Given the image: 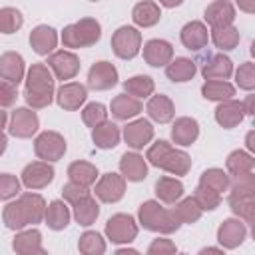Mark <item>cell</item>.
Segmentation results:
<instances>
[{
	"instance_id": "6da1fadb",
	"label": "cell",
	"mask_w": 255,
	"mask_h": 255,
	"mask_svg": "<svg viewBox=\"0 0 255 255\" xmlns=\"http://www.w3.org/2000/svg\"><path fill=\"white\" fill-rule=\"evenodd\" d=\"M46 201L38 193H22L16 201L8 203L2 211L4 225L12 231H24L28 225H36L46 219Z\"/></svg>"
},
{
	"instance_id": "7a4b0ae2",
	"label": "cell",
	"mask_w": 255,
	"mask_h": 255,
	"mask_svg": "<svg viewBox=\"0 0 255 255\" xmlns=\"http://www.w3.org/2000/svg\"><path fill=\"white\" fill-rule=\"evenodd\" d=\"M24 100L32 110H42L54 100V76L46 64H32L26 74Z\"/></svg>"
},
{
	"instance_id": "3957f363",
	"label": "cell",
	"mask_w": 255,
	"mask_h": 255,
	"mask_svg": "<svg viewBox=\"0 0 255 255\" xmlns=\"http://www.w3.org/2000/svg\"><path fill=\"white\" fill-rule=\"evenodd\" d=\"M145 159L151 165H155V167H159L171 175H185L191 169V157L185 151L171 147L163 139H157L155 143H151L147 147Z\"/></svg>"
},
{
	"instance_id": "277c9868",
	"label": "cell",
	"mask_w": 255,
	"mask_h": 255,
	"mask_svg": "<svg viewBox=\"0 0 255 255\" xmlns=\"http://www.w3.org/2000/svg\"><path fill=\"white\" fill-rule=\"evenodd\" d=\"M137 219H139V225L143 229L153 231V233H163V235L175 233L179 229V225H181L179 219L175 217L173 209L163 207L155 199H147V201H143L139 205Z\"/></svg>"
},
{
	"instance_id": "5b68a950",
	"label": "cell",
	"mask_w": 255,
	"mask_h": 255,
	"mask_svg": "<svg viewBox=\"0 0 255 255\" xmlns=\"http://www.w3.org/2000/svg\"><path fill=\"white\" fill-rule=\"evenodd\" d=\"M102 38V26L96 18H82L74 24H68L62 32V44L66 48H88Z\"/></svg>"
},
{
	"instance_id": "8992f818",
	"label": "cell",
	"mask_w": 255,
	"mask_h": 255,
	"mask_svg": "<svg viewBox=\"0 0 255 255\" xmlns=\"http://www.w3.org/2000/svg\"><path fill=\"white\" fill-rule=\"evenodd\" d=\"M141 48V34L133 26H120L112 34V50L122 60H131Z\"/></svg>"
},
{
	"instance_id": "52a82bcc",
	"label": "cell",
	"mask_w": 255,
	"mask_h": 255,
	"mask_svg": "<svg viewBox=\"0 0 255 255\" xmlns=\"http://www.w3.org/2000/svg\"><path fill=\"white\" fill-rule=\"evenodd\" d=\"M34 151H36V155H38L42 161H48V163L58 161V159H62L64 153H66V139H64V135L58 133V131H52V129L42 131V133L34 139Z\"/></svg>"
},
{
	"instance_id": "ba28073f",
	"label": "cell",
	"mask_w": 255,
	"mask_h": 255,
	"mask_svg": "<svg viewBox=\"0 0 255 255\" xmlns=\"http://www.w3.org/2000/svg\"><path fill=\"white\" fill-rule=\"evenodd\" d=\"M137 231V223L129 213H116L106 223V235L112 243H131Z\"/></svg>"
},
{
	"instance_id": "9c48e42d",
	"label": "cell",
	"mask_w": 255,
	"mask_h": 255,
	"mask_svg": "<svg viewBox=\"0 0 255 255\" xmlns=\"http://www.w3.org/2000/svg\"><path fill=\"white\" fill-rule=\"evenodd\" d=\"M38 128H40V120H38L34 110H30V108H16L10 114L8 131L14 137H20V139L32 137L38 131Z\"/></svg>"
},
{
	"instance_id": "30bf717a",
	"label": "cell",
	"mask_w": 255,
	"mask_h": 255,
	"mask_svg": "<svg viewBox=\"0 0 255 255\" xmlns=\"http://www.w3.org/2000/svg\"><path fill=\"white\" fill-rule=\"evenodd\" d=\"M96 197L104 203H116L126 193V177L120 173H104L96 183Z\"/></svg>"
},
{
	"instance_id": "8fae6325",
	"label": "cell",
	"mask_w": 255,
	"mask_h": 255,
	"mask_svg": "<svg viewBox=\"0 0 255 255\" xmlns=\"http://www.w3.org/2000/svg\"><path fill=\"white\" fill-rule=\"evenodd\" d=\"M48 68L58 80H72L80 72V58L70 50H58L48 56Z\"/></svg>"
},
{
	"instance_id": "7c38bea8",
	"label": "cell",
	"mask_w": 255,
	"mask_h": 255,
	"mask_svg": "<svg viewBox=\"0 0 255 255\" xmlns=\"http://www.w3.org/2000/svg\"><path fill=\"white\" fill-rule=\"evenodd\" d=\"M118 84V70L112 62L100 60L96 64H92L90 72H88V86L96 92H104L110 90Z\"/></svg>"
},
{
	"instance_id": "4fadbf2b",
	"label": "cell",
	"mask_w": 255,
	"mask_h": 255,
	"mask_svg": "<svg viewBox=\"0 0 255 255\" xmlns=\"http://www.w3.org/2000/svg\"><path fill=\"white\" fill-rule=\"evenodd\" d=\"M54 179V167L48 161H32L22 169V183L28 189H42Z\"/></svg>"
},
{
	"instance_id": "5bb4252c",
	"label": "cell",
	"mask_w": 255,
	"mask_h": 255,
	"mask_svg": "<svg viewBox=\"0 0 255 255\" xmlns=\"http://www.w3.org/2000/svg\"><path fill=\"white\" fill-rule=\"evenodd\" d=\"M245 235H247L245 223H241V219L235 217L225 219L217 227V241L223 249H237L245 241Z\"/></svg>"
},
{
	"instance_id": "9a60e30c",
	"label": "cell",
	"mask_w": 255,
	"mask_h": 255,
	"mask_svg": "<svg viewBox=\"0 0 255 255\" xmlns=\"http://www.w3.org/2000/svg\"><path fill=\"white\" fill-rule=\"evenodd\" d=\"M143 60H145V64H149L153 68H161V66L167 68L173 62V48L169 42L159 40V38L147 40L143 44Z\"/></svg>"
},
{
	"instance_id": "2e32d148",
	"label": "cell",
	"mask_w": 255,
	"mask_h": 255,
	"mask_svg": "<svg viewBox=\"0 0 255 255\" xmlns=\"http://www.w3.org/2000/svg\"><path fill=\"white\" fill-rule=\"evenodd\" d=\"M88 98V92H86V86L80 84V82H68V84H62L56 92V102L62 110H68V112H76L80 110V106L86 102Z\"/></svg>"
},
{
	"instance_id": "e0dca14e",
	"label": "cell",
	"mask_w": 255,
	"mask_h": 255,
	"mask_svg": "<svg viewBox=\"0 0 255 255\" xmlns=\"http://www.w3.org/2000/svg\"><path fill=\"white\" fill-rule=\"evenodd\" d=\"M124 139L129 147L141 149L143 145H147L153 139V126L143 118L133 120L124 128Z\"/></svg>"
},
{
	"instance_id": "ac0fdd59",
	"label": "cell",
	"mask_w": 255,
	"mask_h": 255,
	"mask_svg": "<svg viewBox=\"0 0 255 255\" xmlns=\"http://www.w3.org/2000/svg\"><path fill=\"white\" fill-rule=\"evenodd\" d=\"M235 20V4L229 0H215L205 8V22L213 28H223V26H233Z\"/></svg>"
},
{
	"instance_id": "d6986e66",
	"label": "cell",
	"mask_w": 255,
	"mask_h": 255,
	"mask_svg": "<svg viewBox=\"0 0 255 255\" xmlns=\"http://www.w3.org/2000/svg\"><path fill=\"white\" fill-rule=\"evenodd\" d=\"M24 74H26V64L18 52H4L0 56V76L4 82L18 86L24 80Z\"/></svg>"
},
{
	"instance_id": "ffe728a7",
	"label": "cell",
	"mask_w": 255,
	"mask_h": 255,
	"mask_svg": "<svg viewBox=\"0 0 255 255\" xmlns=\"http://www.w3.org/2000/svg\"><path fill=\"white\" fill-rule=\"evenodd\" d=\"M56 44H58V32L52 26L40 24L30 32V46L40 56H48V54L52 56Z\"/></svg>"
},
{
	"instance_id": "44dd1931",
	"label": "cell",
	"mask_w": 255,
	"mask_h": 255,
	"mask_svg": "<svg viewBox=\"0 0 255 255\" xmlns=\"http://www.w3.org/2000/svg\"><path fill=\"white\" fill-rule=\"evenodd\" d=\"M201 74L207 82H227V78L233 74V62L223 54H215L205 60Z\"/></svg>"
},
{
	"instance_id": "7402d4cb",
	"label": "cell",
	"mask_w": 255,
	"mask_h": 255,
	"mask_svg": "<svg viewBox=\"0 0 255 255\" xmlns=\"http://www.w3.org/2000/svg\"><path fill=\"white\" fill-rule=\"evenodd\" d=\"M181 44L187 48V50H193V52H199L201 48L207 46V40H209V32H207V26L199 20H191L187 22L183 28H181Z\"/></svg>"
},
{
	"instance_id": "603a6c76",
	"label": "cell",
	"mask_w": 255,
	"mask_h": 255,
	"mask_svg": "<svg viewBox=\"0 0 255 255\" xmlns=\"http://www.w3.org/2000/svg\"><path fill=\"white\" fill-rule=\"evenodd\" d=\"M245 118V108H243V102H237V100H227V102H221L217 108H215V122L225 128V129H231L235 126H239Z\"/></svg>"
},
{
	"instance_id": "cb8c5ba5",
	"label": "cell",
	"mask_w": 255,
	"mask_h": 255,
	"mask_svg": "<svg viewBox=\"0 0 255 255\" xmlns=\"http://www.w3.org/2000/svg\"><path fill=\"white\" fill-rule=\"evenodd\" d=\"M120 171L128 181H143L147 177V163L135 151H126L120 157Z\"/></svg>"
},
{
	"instance_id": "d4e9b609",
	"label": "cell",
	"mask_w": 255,
	"mask_h": 255,
	"mask_svg": "<svg viewBox=\"0 0 255 255\" xmlns=\"http://www.w3.org/2000/svg\"><path fill=\"white\" fill-rule=\"evenodd\" d=\"M197 137H199V124H197V120L183 116V118H177V120L173 122V126H171V139H173L177 145L187 147V145H191Z\"/></svg>"
},
{
	"instance_id": "484cf974",
	"label": "cell",
	"mask_w": 255,
	"mask_h": 255,
	"mask_svg": "<svg viewBox=\"0 0 255 255\" xmlns=\"http://www.w3.org/2000/svg\"><path fill=\"white\" fill-rule=\"evenodd\" d=\"M145 112H147L149 120H153L157 124H167L175 116V106H173V102L167 96L157 94V96L149 98V102L145 106Z\"/></svg>"
},
{
	"instance_id": "4316f807",
	"label": "cell",
	"mask_w": 255,
	"mask_h": 255,
	"mask_svg": "<svg viewBox=\"0 0 255 255\" xmlns=\"http://www.w3.org/2000/svg\"><path fill=\"white\" fill-rule=\"evenodd\" d=\"M141 110H143L141 102H139L137 98H133V96H128V94L116 96V98L112 100V104H110L112 116H114L116 120H126V122L131 120V118H135Z\"/></svg>"
},
{
	"instance_id": "83f0119b",
	"label": "cell",
	"mask_w": 255,
	"mask_h": 255,
	"mask_svg": "<svg viewBox=\"0 0 255 255\" xmlns=\"http://www.w3.org/2000/svg\"><path fill=\"white\" fill-rule=\"evenodd\" d=\"M68 177H70V181H74L82 187H90V185L98 183L96 181L98 179V167L90 161L78 159V161H72L68 165Z\"/></svg>"
},
{
	"instance_id": "f1b7e54d",
	"label": "cell",
	"mask_w": 255,
	"mask_h": 255,
	"mask_svg": "<svg viewBox=\"0 0 255 255\" xmlns=\"http://www.w3.org/2000/svg\"><path fill=\"white\" fill-rule=\"evenodd\" d=\"M161 18V10H159V4L155 2H149V0H143V2H137L131 10V20L141 26V28H149V26H155Z\"/></svg>"
},
{
	"instance_id": "f546056e",
	"label": "cell",
	"mask_w": 255,
	"mask_h": 255,
	"mask_svg": "<svg viewBox=\"0 0 255 255\" xmlns=\"http://www.w3.org/2000/svg\"><path fill=\"white\" fill-rule=\"evenodd\" d=\"M155 195L163 203H177L183 195V183L175 177H159L155 181Z\"/></svg>"
},
{
	"instance_id": "4dcf8cb0",
	"label": "cell",
	"mask_w": 255,
	"mask_h": 255,
	"mask_svg": "<svg viewBox=\"0 0 255 255\" xmlns=\"http://www.w3.org/2000/svg\"><path fill=\"white\" fill-rule=\"evenodd\" d=\"M70 217H72L70 207H68L64 201L56 199V201H52V203L48 205V209H46V219H44V221H46V225H48L50 229L62 231V229L68 227Z\"/></svg>"
},
{
	"instance_id": "1f68e13d",
	"label": "cell",
	"mask_w": 255,
	"mask_h": 255,
	"mask_svg": "<svg viewBox=\"0 0 255 255\" xmlns=\"http://www.w3.org/2000/svg\"><path fill=\"white\" fill-rule=\"evenodd\" d=\"M92 139L100 149H112L120 143V128L114 122H106L92 129Z\"/></svg>"
},
{
	"instance_id": "d6a6232c",
	"label": "cell",
	"mask_w": 255,
	"mask_h": 255,
	"mask_svg": "<svg viewBox=\"0 0 255 255\" xmlns=\"http://www.w3.org/2000/svg\"><path fill=\"white\" fill-rule=\"evenodd\" d=\"M225 165H227V171L233 177L243 175V173H251L253 167H255V155H251L249 151H243V149H235L227 155Z\"/></svg>"
},
{
	"instance_id": "836d02e7",
	"label": "cell",
	"mask_w": 255,
	"mask_h": 255,
	"mask_svg": "<svg viewBox=\"0 0 255 255\" xmlns=\"http://www.w3.org/2000/svg\"><path fill=\"white\" fill-rule=\"evenodd\" d=\"M195 72H197L195 62L189 60V58H175V60L165 68V76H167L171 82H177V84L189 82V80L195 76Z\"/></svg>"
},
{
	"instance_id": "e575fe53",
	"label": "cell",
	"mask_w": 255,
	"mask_h": 255,
	"mask_svg": "<svg viewBox=\"0 0 255 255\" xmlns=\"http://www.w3.org/2000/svg\"><path fill=\"white\" fill-rule=\"evenodd\" d=\"M199 185H203V187H207V189H211V191H215V193L221 195V191H227V189H229L231 179H229V175H227L223 169L211 167V169H205V171L201 173Z\"/></svg>"
},
{
	"instance_id": "d590c367",
	"label": "cell",
	"mask_w": 255,
	"mask_h": 255,
	"mask_svg": "<svg viewBox=\"0 0 255 255\" xmlns=\"http://www.w3.org/2000/svg\"><path fill=\"white\" fill-rule=\"evenodd\" d=\"M98 215H100V205H98V201H96L92 195L84 197L82 201H78V203L74 205V219H76L80 225H84V227L92 225V223L98 219Z\"/></svg>"
},
{
	"instance_id": "8d00e7d4",
	"label": "cell",
	"mask_w": 255,
	"mask_h": 255,
	"mask_svg": "<svg viewBox=\"0 0 255 255\" xmlns=\"http://www.w3.org/2000/svg\"><path fill=\"white\" fill-rule=\"evenodd\" d=\"M255 197V173H243L235 175L229 185V199H245Z\"/></svg>"
},
{
	"instance_id": "74e56055",
	"label": "cell",
	"mask_w": 255,
	"mask_h": 255,
	"mask_svg": "<svg viewBox=\"0 0 255 255\" xmlns=\"http://www.w3.org/2000/svg\"><path fill=\"white\" fill-rule=\"evenodd\" d=\"M201 94L205 100H211V102H227V100H233L235 96V86L229 84V82H205L201 86Z\"/></svg>"
},
{
	"instance_id": "f35d334b",
	"label": "cell",
	"mask_w": 255,
	"mask_h": 255,
	"mask_svg": "<svg viewBox=\"0 0 255 255\" xmlns=\"http://www.w3.org/2000/svg\"><path fill=\"white\" fill-rule=\"evenodd\" d=\"M12 247L16 251V255H22V253H28V251H34V249H40L42 247V233L38 229H24L20 233H16L14 241H12Z\"/></svg>"
},
{
	"instance_id": "ab89813d",
	"label": "cell",
	"mask_w": 255,
	"mask_h": 255,
	"mask_svg": "<svg viewBox=\"0 0 255 255\" xmlns=\"http://www.w3.org/2000/svg\"><path fill=\"white\" fill-rule=\"evenodd\" d=\"M124 90L128 96H133L137 100L141 98H149L155 90V84L149 76H131L124 82Z\"/></svg>"
},
{
	"instance_id": "60d3db41",
	"label": "cell",
	"mask_w": 255,
	"mask_h": 255,
	"mask_svg": "<svg viewBox=\"0 0 255 255\" xmlns=\"http://www.w3.org/2000/svg\"><path fill=\"white\" fill-rule=\"evenodd\" d=\"M239 30L235 26H223V28H213L211 30V40L215 44V48H219L221 52H229L239 44Z\"/></svg>"
},
{
	"instance_id": "b9f144b4",
	"label": "cell",
	"mask_w": 255,
	"mask_h": 255,
	"mask_svg": "<svg viewBox=\"0 0 255 255\" xmlns=\"http://www.w3.org/2000/svg\"><path fill=\"white\" fill-rule=\"evenodd\" d=\"M173 213H175V217L179 219V223L191 225V223L199 221V217H201L203 211H201V207L197 205V201H195L193 197H185V199H181V201L175 203Z\"/></svg>"
},
{
	"instance_id": "7bdbcfd3",
	"label": "cell",
	"mask_w": 255,
	"mask_h": 255,
	"mask_svg": "<svg viewBox=\"0 0 255 255\" xmlns=\"http://www.w3.org/2000/svg\"><path fill=\"white\" fill-rule=\"evenodd\" d=\"M78 249L82 255H104L106 253V241L98 231H86L80 235Z\"/></svg>"
},
{
	"instance_id": "ee69618b",
	"label": "cell",
	"mask_w": 255,
	"mask_h": 255,
	"mask_svg": "<svg viewBox=\"0 0 255 255\" xmlns=\"http://www.w3.org/2000/svg\"><path fill=\"white\" fill-rule=\"evenodd\" d=\"M22 24H24V18L18 8H12V6L0 8V32L2 34H12L20 30Z\"/></svg>"
},
{
	"instance_id": "f6af8a7d",
	"label": "cell",
	"mask_w": 255,
	"mask_h": 255,
	"mask_svg": "<svg viewBox=\"0 0 255 255\" xmlns=\"http://www.w3.org/2000/svg\"><path fill=\"white\" fill-rule=\"evenodd\" d=\"M82 120H84V124H86L88 128L96 129L98 126H102V124L108 122V110H106L104 104L92 102V104H88V106L82 110Z\"/></svg>"
},
{
	"instance_id": "bcb514c9",
	"label": "cell",
	"mask_w": 255,
	"mask_h": 255,
	"mask_svg": "<svg viewBox=\"0 0 255 255\" xmlns=\"http://www.w3.org/2000/svg\"><path fill=\"white\" fill-rule=\"evenodd\" d=\"M229 207L237 219H243L247 223H255V197H245V199H229Z\"/></svg>"
},
{
	"instance_id": "7dc6e473",
	"label": "cell",
	"mask_w": 255,
	"mask_h": 255,
	"mask_svg": "<svg viewBox=\"0 0 255 255\" xmlns=\"http://www.w3.org/2000/svg\"><path fill=\"white\" fill-rule=\"evenodd\" d=\"M193 199L197 201V205L201 207V211H213L221 203V195L215 193V191H211V189H207V187H203V185H197L195 187Z\"/></svg>"
},
{
	"instance_id": "c3c4849f",
	"label": "cell",
	"mask_w": 255,
	"mask_h": 255,
	"mask_svg": "<svg viewBox=\"0 0 255 255\" xmlns=\"http://www.w3.org/2000/svg\"><path fill=\"white\" fill-rule=\"evenodd\" d=\"M235 82L241 90H255V64L253 62H243L235 70Z\"/></svg>"
},
{
	"instance_id": "681fc988",
	"label": "cell",
	"mask_w": 255,
	"mask_h": 255,
	"mask_svg": "<svg viewBox=\"0 0 255 255\" xmlns=\"http://www.w3.org/2000/svg\"><path fill=\"white\" fill-rule=\"evenodd\" d=\"M20 191V181L12 173H2L0 175V197L6 201L10 197H16Z\"/></svg>"
},
{
	"instance_id": "f907efd6",
	"label": "cell",
	"mask_w": 255,
	"mask_h": 255,
	"mask_svg": "<svg viewBox=\"0 0 255 255\" xmlns=\"http://www.w3.org/2000/svg\"><path fill=\"white\" fill-rule=\"evenodd\" d=\"M62 195H64V201L76 205L78 201H82L84 197H88L90 191H88V187H82V185H78V183H74V181H68V183L62 187Z\"/></svg>"
},
{
	"instance_id": "816d5d0a",
	"label": "cell",
	"mask_w": 255,
	"mask_h": 255,
	"mask_svg": "<svg viewBox=\"0 0 255 255\" xmlns=\"http://www.w3.org/2000/svg\"><path fill=\"white\" fill-rule=\"evenodd\" d=\"M147 255H177V247L171 239L165 237H157L149 243L147 247Z\"/></svg>"
},
{
	"instance_id": "f5cc1de1",
	"label": "cell",
	"mask_w": 255,
	"mask_h": 255,
	"mask_svg": "<svg viewBox=\"0 0 255 255\" xmlns=\"http://www.w3.org/2000/svg\"><path fill=\"white\" fill-rule=\"evenodd\" d=\"M18 98V86L10 84V82H4L0 84V104L2 108H10Z\"/></svg>"
},
{
	"instance_id": "db71d44e",
	"label": "cell",
	"mask_w": 255,
	"mask_h": 255,
	"mask_svg": "<svg viewBox=\"0 0 255 255\" xmlns=\"http://www.w3.org/2000/svg\"><path fill=\"white\" fill-rule=\"evenodd\" d=\"M241 12H247V14H255V0H237L235 4Z\"/></svg>"
},
{
	"instance_id": "11a10c76",
	"label": "cell",
	"mask_w": 255,
	"mask_h": 255,
	"mask_svg": "<svg viewBox=\"0 0 255 255\" xmlns=\"http://www.w3.org/2000/svg\"><path fill=\"white\" fill-rule=\"evenodd\" d=\"M243 108H245V114H249L251 118H255V94L247 96L243 100Z\"/></svg>"
},
{
	"instance_id": "9f6ffc18",
	"label": "cell",
	"mask_w": 255,
	"mask_h": 255,
	"mask_svg": "<svg viewBox=\"0 0 255 255\" xmlns=\"http://www.w3.org/2000/svg\"><path fill=\"white\" fill-rule=\"evenodd\" d=\"M245 147L251 151V155H255V129L247 131V135H245Z\"/></svg>"
},
{
	"instance_id": "6f0895ef",
	"label": "cell",
	"mask_w": 255,
	"mask_h": 255,
	"mask_svg": "<svg viewBox=\"0 0 255 255\" xmlns=\"http://www.w3.org/2000/svg\"><path fill=\"white\" fill-rule=\"evenodd\" d=\"M197 255H225V253H223V249H219V247H203Z\"/></svg>"
},
{
	"instance_id": "680465c9",
	"label": "cell",
	"mask_w": 255,
	"mask_h": 255,
	"mask_svg": "<svg viewBox=\"0 0 255 255\" xmlns=\"http://www.w3.org/2000/svg\"><path fill=\"white\" fill-rule=\"evenodd\" d=\"M114 255H139V251H135V249H129V247H124V249H118Z\"/></svg>"
},
{
	"instance_id": "91938a15",
	"label": "cell",
	"mask_w": 255,
	"mask_h": 255,
	"mask_svg": "<svg viewBox=\"0 0 255 255\" xmlns=\"http://www.w3.org/2000/svg\"><path fill=\"white\" fill-rule=\"evenodd\" d=\"M22 255H48V251H46L44 247H40V249H34V251H28V253H22Z\"/></svg>"
},
{
	"instance_id": "94428289",
	"label": "cell",
	"mask_w": 255,
	"mask_h": 255,
	"mask_svg": "<svg viewBox=\"0 0 255 255\" xmlns=\"http://www.w3.org/2000/svg\"><path fill=\"white\" fill-rule=\"evenodd\" d=\"M161 4H163V6H169V8H171V6H179L181 2H179V0H175V2H161Z\"/></svg>"
},
{
	"instance_id": "6125c7cd",
	"label": "cell",
	"mask_w": 255,
	"mask_h": 255,
	"mask_svg": "<svg viewBox=\"0 0 255 255\" xmlns=\"http://www.w3.org/2000/svg\"><path fill=\"white\" fill-rule=\"evenodd\" d=\"M251 56H253V58H255V40H253V42H251Z\"/></svg>"
},
{
	"instance_id": "be15d7a7",
	"label": "cell",
	"mask_w": 255,
	"mask_h": 255,
	"mask_svg": "<svg viewBox=\"0 0 255 255\" xmlns=\"http://www.w3.org/2000/svg\"><path fill=\"white\" fill-rule=\"evenodd\" d=\"M251 237H253V241H255V223L251 225Z\"/></svg>"
},
{
	"instance_id": "e7e4bbea",
	"label": "cell",
	"mask_w": 255,
	"mask_h": 255,
	"mask_svg": "<svg viewBox=\"0 0 255 255\" xmlns=\"http://www.w3.org/2000/svg\"><path fill=\"white\" fill-rule=\"evenodd\" d=\"M179 255H185V253H179Z\"/></svg>"
}]
</instances>
